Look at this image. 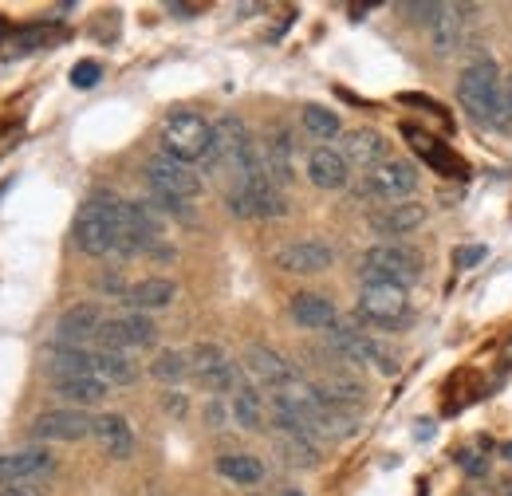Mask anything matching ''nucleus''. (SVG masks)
Wrapping results in <instances>:
<instances>
[{
    "label": "nucleus",
    "instance_id": "43",
    "mask_svg": "<svg viewBox=\"0 0 512 496\" xmlns=\"http://www.w3.org/2000/svg\"><path fill=\"white\" fill-rule=\"evenodd\" d=\"M99 288H103V292H111V296H127V284H123V276H119V272L99 276Z\"/></svg>",
    "mask_w": 512,
    "mask_h": 496
},
{
    "label": "nucleus",
    "instance_id": "14",
    "mask_svg": "<svg viewBox=\"0 0 512 496\" xmlns=\"http://www.w3.org/2000/svg\"><path fill=\"white\" fill-rule=\"evenodd\" d=\"M245 371L253 374L260 386H268V390H292V386L304 382L300 371H296L280 351H272V347H264V343H249V347H245Z\"/></svg>",
    "mask_w": 512,
    "mask_h": 496
},
{
    "label": "nucleus",
    "instance_id": "19",
    "mask_svg": "<svg viewBox=\"0 0 512 496\" xmlns=\"http://www.w3.org/2000/svg\"><path fill=\"white\" fill-rule=\"evenodd\" d=\"M103 308L99 304H75L60 315L56 323V343L64 347H87L91 339H99V327H103Z\"/></svg>",
    "mask_w": 512,
    "mask_h": 496
},
{
    "label": "nucleus",
    "instance_id": "4",
    "mask_svg": "<svg viewBox=\"0 0 512 496\" xmlns=\"http://www.w3.org/2000/svg\"><path fill=\"white\" fill-rule=\"evenodd\" d=\"M359 280L363 284H394V288H410L422 280V252L398 241L371 245L359 256Z\"/></svg>",
    "mask_w": 512,
    "mask_h": 496
},
{
    "label": "nucleus",
    "instance_id": "34",
    "mask_svg": "<svg viewBox=\"0 0 512 496\" xmlns=\"http://www.w3.org/2000/svg\"><path fill=\"white\" fill-rule=\"evenodd\" d=\"M150 378H158L162 386H178V382H186V378H190V355H186V351H174V347L158 351L154 363H150Z\"/></svg>",
    "mask_w": 512,
    "mask_h": 496
},
{
    "label": "nucleus",
    "instance_id": "45",
    "mask_svg": "<svg viewBox=\"0 0 512 496\" xmlns=\"http://www.w3.org/2000/svg\"><path fill=\"white\" fill-rule=\"evenodd\" d=\"M0 496H48L44 485H12V489H4Z\"/></svg>",
    "mask_w": 512,
    "mask_h": 496
},
{
    "label": "nucleus",
    "instance_id": "29",
    "mask_svg": "<svg viewBox=\"0 0 512 496\" xmlns=\"http://www.w3.org/2000/svg\"><path fill=\"white\" fill-rule=\"evenodd\" d=\"M56 386V394L71 402L75 410H91V406H99L103 398H107V382L99 378V374H79V378H56L52 382Z\"/></svg>",
    "mask_w": 512,
    "mask_h": 496
},
{
    "label": "nucleus",
    "instance_id": "31",
    "mask_svg": "<svg viewBox=\"0 0 512 496\" xmlns=\"http://www.w3.org/2000/svg\"><path fill=\"white\" fill-rule=\"evenodd\" d=\"M95 374L107 386H134L138 382V363L127 351H95Z\"/></svg>",
    "mask_w": 512,
    "mask_h": 496
},
{
    "label": "nucleus",
    "instance_id": "44",
    "mask_svg": "<svg viewBox=\"0 0 512 496\" xmlns=\"http://www.w3.org/2000/svg\"><path fill=\"white\" fill-rule=\"evenodd\" d=\"M166 12H170V16H178V20H193L201 8H197V4H178V0H170V4H166Z\"/></svg>",
    "mask_w": 512,
    "mask_h": 496
},
{
    "label": "nucleus",
    "instance_id": "16",
    "mask_svg": "<svg viewBox=\"0 0 512 496\" xmlns=\"http://www.w3.org/2000/svg\"><path fill=\"white\" fill-rule=\"evenodd\" d=\"M260 158H264V170L272 178V186H292L296 182V142H292V130L288 126H272L260 142Z\"/></svg>",
    "mask_w": 512,
    "mask_h": 496
},
{
    "label": "nucleus",
    "instance_id": "12",
    "mask_svg": "<svg viewBox=\"0 0 512 496\" xmlns=\"http://www.w3.org/2000/svg\"><path fill=\"white\" fill-rule=\"evenodd\" d=\"M146 186L150 193H162V197H182V201H193L201 193V178L197 170L186 166V162H174L170 154H154L146 158Z\"/></svg>",
    "mask_w": 512,
    "mask_h": 496
},
{
    "label": "nucleus",
    "instance_id": "33",
    "mask_svg": "<svg viewBox=\"0 0 512 496\" xmlns=\"http://www.w3.org/2000/svg\"><path fill=\"white\" fill-rule=\"evenodd\" d=\"M217 473L225 481H233V485H256V481H264V465H260V457H253V453H221L217 457Z\"/></svg>",
    "mask_w": 512,
    "mask_h": 496
},
{
    "label": "nucleus",
    "instance_id": "35",
    "mask_svg": "<svg viewBox=\"0 0 512 496\" xmlns=\"http://www.w3.org/2000/svg\"><path fill=\"white\" fill-rule=\"evenodd\" d=\"M48 44H52V28H48V24L16 28V32H8V40H4L8 56H28V52H40V48H48Z\"/></svg>",
    "mask_w": 512,
    "mask_h": 496
},
{
    "label": "nucleus",
    "instance_id": "9",
    "mask_svg": "<svg viewBox=\"0 0 512 496\" xmlns=\"http://www.w3.org/2000/svg\"><path fill=\"white\" fill-rule=\"evenodd\" d=\"M355 315L371 327H398L410 319V300H406V288H394V284H363L359 288V300H355Z\"/></svg>",
    "mask_w": 512,
    "mask_h": 496
},
{
    "label": "nucleus",
    "instance_id": "37",
    "mask_svg": "<svg viewBox=\"0 0 512 496\" xmlns=\"http://www.w3.org/2000/svg\"><path fill=\"white\" fill-rule=\"evenodd\" d=\"M442 8H446V4H430V0H406V4H398V12H402L406 20L426 24V28H434V20L442 16Z\"/></svg>",
    "mask_w": 512,
    "mask_h": 496
},
{
    "label": "nucleus",
    "instance_id": "11",
    "mask_svg": "<svg viewBox=\"0 0 512 496\" xmlns=\"http://www.w3.org/2000/svg\"><path fill=\"white\" fill-rule=\"evenodd\" d=\"M48 477H56V457L44 445L0 457V493L12 485H48Z\"/></svg>",
    "mask_w": 512,
    "mask_h": 496
},
{
    "label": "nucleus",
    "instance_id": "15",
    "mask_svg": "<svg viewBox=\"0 0 512 496\" xmlns=\"http://www.w3.org/2000/svg\"><path fill=\"white\" fill-rule=\"evenodd\" d=\"M95 434V418L87 410H44L36 422H32V437L36 441H83V437Z\"/></svg>",
    "mask_w": 512,
    "mask_h": 496
},
{
    "label": "nucleus",
    "instance_id": "25",
    "mask_svg": "<svg viewBox=\"0 0 512 496\" xmlns=\"http://www.w3.org/2000/svg\"><path fill=\"white\" fill-rule=\"evenodd\" d=\"M312 386H316V394H320L323 402H331V406H339V410H359V406L367 402L363 382L343 371H327L323 378H316Z\"/></svg>",
    "mask_w": 512,
    "mask_h": 496
},
{
    "label": "nucleus",
    "instance_id": "39",
    "mask_svg": "<svg viewBox=\"0 0 512 496\" xmlns=\"http://www.w3.org/2000/svg\"><path fill=\"white\" fill-rule=\"evenodd\" d=\"M485 256H489V248L485 245H457L453 248V264H457V268H477Z\"/></svg>",
    "mask_w": 512,
    "mask_h": 496
},
{
    "label": "nucleus",
    "instance_id": "10",
    "mask_svg": "<svg viewBox=\"0 0 512 496\" xmlns=\"http://www.w3.org/2000/svg\"><path fill=\"white\" fill-rule=\"evenodd\" d=\"M225 205H229L233 217H245V221H272V217H284V213H288L284 189L272 186V182H260V186H229L225 189Z\"/></svg>",
    "mask_w": 512,
    "mask_h": 496
},
{
    "label": "nucleus",
    "instance_id": "6",
    "mask_svg": "<svg viewBox=\"0 0 512 496\" xmlns=\"http://www.w3.org/2000/svg\"><path fill=\"white\" fill-rule=\"evenodd\" d=\"M414 189H418V170H414V162H406V158H386L383 166H375V170L363 174V182L355 186V197L394 205V201H410Z\"/></svg>",
    "mask_w": 512,
    "mask_h": 496
},
{
    "label": "nucleus",
    "instance_id": "28",
    "mask_svg": "<svg viewBox=\"0 0 512 496\" xmlns=\"http://www.w3.org/2000/svg\"><path fill=\"white\" fill-rule=\"evenodd\" d=\"M44 367L56 378H79V374H95V351L91 347H64V343H52L48 355H44Z\"/></svg>",
    "mask_w": 512,
    "mask_h": 496
},
{
    "label": "nucleus",
    "instance_id": "21",
    "mask_svg": "<svg viewBox=\"0 0 512 496\" xmlns=\"http://www.w3.org/2000/svg\"><path fill=\"white\" fill-rule=\"evenodd\" d=\"M308 182L316 189H327V193L347 189L351 186V162H347L343 150H335V146H316V150L308 154Z\"/></svg>",
    "mask_w": 512,
    "mask_h": 496
},
{
    "label": "nucleus",
    "instance_id": "17",
    "mask_svg": "<svg viewBox=\"0 0 512 496\" xmlns=\"http://www.w3.org/2000/svg\"><path fill=\"white\" fill-rule=\"evenodd\" d=\"M327 347H331V355L339 363H351V367H371L379 359V351H383L367 331H359L351 323H335L327 331Z\"/></svg>",
    "mask_w": 512,
    "mask_h": 496
},
{
    "label": "nucleus",
    "instance_id": "2",
    "mask_svg": "<svg viewBox=\"0 0 512 496\" xmlns=\"http://www.w3.org/2000/svg\"><path fill=\"white\" fill-rule=\"evenodd\" d=\"M162 154H170L174 162H186V166H201L205 174L225 166L213 123L193 115V111H174L162 123Z\"/></svg>",
    "mask_w": 512,
    "mask_h": 496
},
{
    "label": "nucleus",
    "instance_id": "36",
    "mask_svg": "<svg viewBox=\"0 0 512 496\" xmlns=\"http://www.w3.org/2000/svg\"><path fill=\"white\" fill-rule=\"evenodd\" d=\"M300 119H304V130H308L312 138H320V142H331V138H339V134H343L339 115H335V111H327V107H320V103H308Z\"/></svg>",
    "mask_w": 512,
    "mask_h": 496
},
{
    "label": "nucleus",
    "instance_id": "48",
    "mask_svg": "<svg viewBox=\"0 0 512 496\" xmlns=\"http://www.w3.org/2000/svg\"><path fill=\"white\" fill-rule=\"evenodd\" d=\"M418 437H434V422H418Z\"/></svg>",
    "mask_w": 512,
    "mask_h": 496
},
{
    "label": "nucleus",
    "instance_id": "22",
    "mask_svg": "<svg viewBox=\"0 0 512 496\" xmlns=\"http://www.w3.org/2000/svg\"><path fill=\"white\" fill-rule=\"evenodd\" d=\"M469 12H473V4H446V8H442V16L434 20V28H430V48H434V56H438V60H449V56L465 44Z\"/></svg>",
    "mask_w": 512,
    "mask_h": 496
},
{
    "label": "nucleus",
    "instance_id": "32",
    "mask_svg": "<svg viewBox=\"0 0 512 496\" xmlns=\"http://www.w3.org/2000/svg\"><path fill=\"white\" fill-rule=\"evenodd\" d=\"M276 449L284 457V465L292 469H316L320 465V441L300 434H276Z\"/></svg>",
    "mask_w": 512,
    "mask_h": 496
},
{
    "label": "nucleus",
    "instance_id": "42",
    "mask_svg": "<svg viewBox=\"0 0 512 496\" xmlns=\"http://www.w3.org/2000/svg\"><path fill=\"white\" fill-rule=\"evenodd\" d=\"M205 422H209V430H221V426H225V406H221L217 398L205 402Z\"/></svg>",
    "mask_w": 512,
    "mask_h": 496
},
{
    "label": "nucleus",
    "instance_id": "8",
    "mask_svg": "<svg viewBox=\"0 0 512 496\" xmlns=\"http://www.w3.org/2000/svg\"><path fill=\"white\" fill-rule=\"evenodd\" d=\"M99 351H146L158 343V327L150 315L142 311H123V315H107L99 327Z\"/></svg>",
    "mask_w": 512,
    "mask_h": 496
},
{
    "label": "nucleus",
    "instance_id": "7",
    "mask_svg": "<svg viewBox=\"0 0 512 496\" xmlns=\"http://www.w3.org/2000/svg\"><path fill=\"white\" fill-rule=\"evenodd\" d=\"M190 374L209 390V394H237L245 386L241 367L217 347V343H193L190 351Z\"/></svg>",
    "mask_w": 512,
    "mask_h": 496
},
{
    "label": "nucleus",
    "instance_id": "27",
    "mask_svg": "<svg viewBox=\"0 0 512 496\" xmlns=\"http://www.w3.org/2000/svg\"><path fill=\"white\" fill-rule=\"evenodd\" d=\"M292 319L304 327V331H331L335 323H339V311L335 304L320 296V292H300V296H292Z\"/></svg>",
    "mask_w": 512,
    "mask_h": 496
},
{
    "label": "nucleus",
    "instance_id": "41",
    "mask_svg": "<svg viewBox=\"0 0 512 496\" xmlns=\"http://www.w3.org/2000/svg\"><path fill=\"white\" fill-rule=\"evenodd\" d=\"M457 465H461L469 477H485V473H489V461H481V453H469V449L457 453Z\"/></svg>",
    "mask_w": 512,
    "mask_h": 496
},
{
    "label": "nucleus",
    "instance_id": "51",
    "mask_svg": "<svg viewBox=\"0 0 512 496\" xmlns=\"http://www.w3.org/2000/svg\"><path fill=\"white\" fill-rule=\"evenodd\" d=\"M0 32H4V20H0Z\"/></svg>",
    "mask_w": 512,
    "mask_h": 496
},
{
    "label": "nucleus",
    "instance_id": "5",
    "mask_svg": "<svg viewBox=\"0 0 512 496\" xmlns=\"http://www.w3.org/2000/svg\"><path fill=\"white\" fill-rule=\"evenodd\" d=\"M142 252H162V213L150 201H123V233L115 256H142Z\"/></svg>",
    "mask_w": 512,
    "mask_h": 496
},
{
    "label": "nucleus",
    "instance_id": "50",
    "mask_svg": "<svg viewBox=\"0 0 512 496\" xmlns=\"http://www.w3.org/2000/svg\"><path fill=\"white\" fill-rule=\"evenodd\" d=\"M505 457H509V461H512V441H509V445H505Z\"/></svg>",
    "mask_w": 512,
    "mask_h": 496
},
{
    "label": "nucleus",
    "instance_id": "40",
    "mask_svg": "<svg viewBox=\"0 0 512 496\" xmlns=\"http://www.w3.org/2000/svg\"><path fill=\"white\" fill-rule=\"evenodd\" d=\"M162 410H166L170 418H186L190 402H186V394H182V390H166V394H162Z\"/></svg>",
    "mask_w": 512,
    "mask_h": 496
},
{
    "label": "nucleus",
    "instance_id": "46",
    "mask_svg": "<svg viewBox=\"0 0 512 496\" xmlns=\"http://www.w3.org/2000/svg\"><path fill=\"white\" fill-rule=\"evenodd\" d=\"M375 367H379V371L386 374V378H390V374H398V359H394V355H390V351H379V359H375Z\"/></svg>",
    "mask_w": 512,
    "mask_h": 496
},
{
    "label": "nucleus",
    "instance_id": "30",
    "mask_svg": "<svg viewBox=\"0 0 512 496\" xmlns=\"http://www.w3.org/2000/svg\"><path fill=\"white\" fill-rule=\"evenodd\" d=\"M264 394L256 390L253 382H245L233 398H229V414H233V422L241 426V430H249V434H260L264 430Z\"/></svg>",
    "mask_w": 512,
    "mask_h": 496
},
{
    "label": "nucleus",
    "instance_id": "24",
    "mask_svg": "<svg viewBox=\"0 0 512 496\" xmlns=\"http://www.w3.org/2000/svg\"><path fill=\"white\" fill-rule=\"evenodd\" d=\"M123 300H127L130 311H142V315H146V311H162L178 300V284L166 280V276H146V280L130 284Z\"/></svg>",
    "mask_w": 512,
    "mask_h": 496
},
{
    "label": "nucleus",
    "instance_id": "1",
    "mask_svg": "<svg viewBox=\"0 0 512 496\" xmlns=\"http://www.w3.org/2000/svg\"><path fill=\"white\" fill-rule=\"evenodd\" d=\"M457 103L469 123L485 126V130H505V79H501L497 60L477 56L461 67Z\"/></svg>",
    "mask_w": 512,
    "mask_h": 496
},
{
    "label": "nucleus",
    "instance_id": "47",
    "mask_svg": "<svg viewBox=\"0 0 512 496\" xmlns=\"http://www.w3.org/2000/svg\"><path fill=\"white\" fill-rule=\"evenodd\" d=\"M505 130H512V75L505 79Z\"/></svg>",
    "mask_w": 512,
    "mask_h": 496
},
{
    "label": "nucleus",
    "instance_id": "38",
    "mask_svg": "<svg viewBox=\"0 0 512 496\" xmlns=\"http://www.w3.org/2000/svg\"><path fill=\"white\" fill-rule=\"evenodd\" d=\"M99 79H103V67L95 60H79L71 67V87H79V91H91Z\"/></svg>",
    "mask_w": 512,
    "mask_h": 496
},
{
    "label": "nucleus",
    "instance_id": "3",
    "mask_svg": "<svg viewBox=\"0 0 512 496\" xmlns=\"http://www.w3.org/2000/svg\"><path fill=\"white\" fill-rule=\"evenodd\" d=\"M119 233H123V201L111 189H95L71 225V241L83 256H111L119 248Z\"/></svg>",
    "mask_w": 512,
    "mask_h": 496
},
{
    "label": "nucleus",
    "instance_id": "52",
    "mask_svg": "<svg viewBox=\"0 0 512 496\" xmlns=\"http://www.w3.org/2000/svg\"><path fill=\"white\" fill-rule=\"evenodd\" d=\"M509 496H512V493H509Z\"/></svg>",
    "mask_w": 512,
    "mask_h": 496
},
{
    "label": "nucleus",
    "instance_id": "13",
    "mask_svg": "<svg viewBox=\"0 0 512 496\" xmlns=\"http://www.w3.org/2000/svg\"><path fill=\"white\" fill-rule=\"evenodd\" d=\"M272 264L288 276H320L335 264V248L320 241V237H304V241H292V245L276 248L272 252Z\"/></svg>",
    "mask_w": 512,
    "mask_h": 496
},
{
    "label": "nucleus",
    "instance_id": "23",
    "mask_svg": "<svg viewBox=\"0 0 512 496\" xmlns=\"http://www.w3.org/2000/svg\"><path fill=\"white\" fill-rule=\"evenodd\" d=\"M343 158L351 162V166H359V170H375V166H383L386 158V138L379 130H367V126H359V130H347L343 134Z\"/></svg>",
    "mask_w": 512,
    "mask_h": 496
},
{
    "label": "nucleus",
    "instance_id": "26",
    "mask_svg": "<svg viewBox=\"0 0 512 496\" xmlns=\"http://www.w3.org/2000/svg\"><path fill=\"white\" fill-rule=\"evenodd\" d=\"M95 441H99V449L107 453V457H115V461H127L130 453H134V430H130V422L123 414H99L95 418Z\"/></svg>",
    "mask_w": 512,
    "mask_h": 496
},
{
    "label": "nucleus",
    "instance_id": "20",
    "mask_svg": "<svg viewBox=\"0 0 512 496\" xmlns=\"http://www.w3.org/2000/svg\"><path fill=\"white\" fill-rule=\"evenodd\" d=\"M402 134L410 138V146L418 150V158L434 170V174H446V178H465L469 174V166L449 150L446 142H438L434 134H426V130H418V126H402Z\"/></svg>",
    "mask_w": 512,
    "mask_h": 496
},
{
    "label": "nucleus",
    "instance_id": "18",
    "mask_svg": "<svg viewBox=\"0 0 512 496\" xmlns=\"http://www.w3.org/2000/svg\"><path fill=\"white\" fill-rule=\"evenodd\" d=\"M426 205L422 201H394V205H383V209H375L371 217H367V225H371V233L375 237H406V233H414V229H422L426 225Z\"/></svg>",
    "mask_w": 512,
    "mask_h": 496
},
{
    "label": "nucleus",
    "instance_id": "49",
    "mask_svg": "<svg viewBox=\"0 0 512 496\" xmlns=\"http://www.w3.org/2000/svg\"><path fill=\"white\" fill-rule=\"evenodd\" d=\"M280 496H304V493H300V489H292V485H288V489H280Z\"/></svg>",
    "mask_w": 512,
    "mask_h": 496
}]
</instances>
